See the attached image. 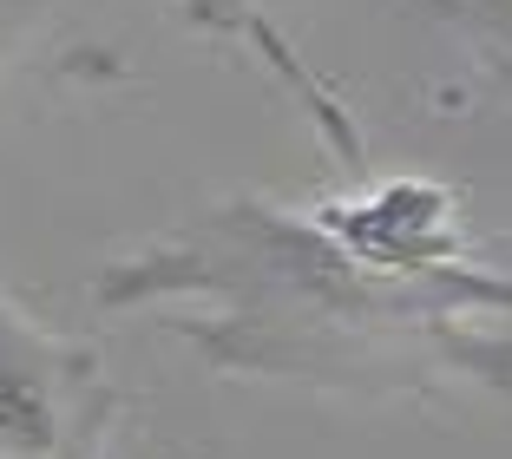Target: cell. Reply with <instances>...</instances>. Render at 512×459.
Returning <instances> with one entry per match:
<instances>
[{"label":"cell","mask_w":512,"mask_h":459,"mask_svg":"<svg viewBox=\"0 0 512 459\" xmlns=\"http://www.w3.org/2000/svg\"><path fill=\"white\" fill-rule=\"evenodd\" d=\"M99 302H204L197 348L243 374L329 387H427L453 374L512 381V276L381 263L329 204H217L145 256L112 263Z\"/></svg>","instance_id":"1"},{"label":"cell","mask_w":512,"mask_h":459,"mask_svg":"<svg viewBox=\"0 0 512 459\" xmlns=\"http://www.w3.org/2000/svg\"><path fill=\"white\" fill-rule=\"evenodd\" d=\"M112 387L99 355L46 335L0 289V459H99Z\"/></svg>","instance_id":"2"},{"label":"cell","mask_w":512,"mask_h":459,"mask_svg":"<svg viewBox=\"0 0 512 459\" xmlns=\"http://www.w3.org/2000/svg\"><path fill=\"white\" fill-rule=\"evenodd\" d=\"M40 14H46V0H0V79H7V66H14L20 40L40 27Z\"/></svg>","instance_id":"3"}]
</instances>
